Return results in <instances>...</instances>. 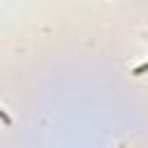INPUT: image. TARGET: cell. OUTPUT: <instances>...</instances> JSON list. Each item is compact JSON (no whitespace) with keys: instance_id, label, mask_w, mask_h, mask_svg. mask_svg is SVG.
I'll use <instances>...</instances> for the list:
<instances>
[{"instance_id":"obj_1","label":"cell","mask_w":148,"mask_h":148,"mask_svg":"<svg viewBox=\"0 0 148 148\" xmlns=\"http://www.w3.org/2000/svg\"><path fill=\"white\" fill-rule=\"evenodd\" d=\"M146 69H148V65H146V62H141L139 67H134V69H132V74H134V76H141Z\"/></svg>"},{"instance_id":"obj_2","label":"cell","mask_w":148,"mask_h":148,"mask_svg":"<svg viewBox=\"0 0 148 148\" xmlns=\"http://www.w3.org/2000/svg\"><path fill=\"white\" fill-rule=\"evenodd\" d=\"M0 123H2V125H7V127H12V118H9L2 109H0Z\"/></svg>"}]
</instances>
